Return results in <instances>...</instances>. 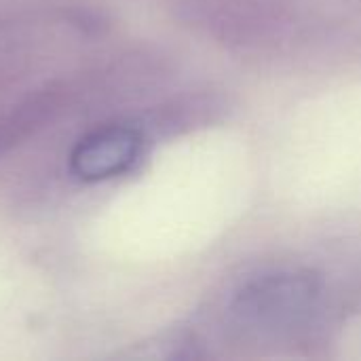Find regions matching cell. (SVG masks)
<instances>
[{"label": "cell", "mask_w": 361, "mask_h": 361, "mask_svg": "<svg viewBox=\"0 0 361 361\" xmlns=\"http://www.w3.org/2000/svg\"><path fill=\"white\" fill-rule=\"evenodd\" d=\"M317 296L315 283L302 273L264 275L239 294V313L247 319L279 326L294 322L311 309Z\"/></svg>", "instance_id": "obj_1"}, {"label": "cell", "mask_w": 361, "mask_h": 361, "mask_svg": "<svg viewBox=\"0 0 361 361\" xmlns=\"http://www.w3.org/2000/svg\"><path fill=\"white\" fill-rule=\"evenodd\" d=\"M140 154V135L129 127H108L85 137L74 154L72 167L85 180H104L125 171Z\"/></svg>", "instance_id": "obj_2"}]
</instances>
